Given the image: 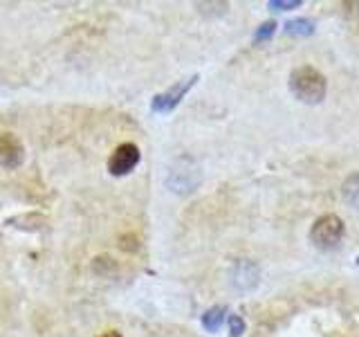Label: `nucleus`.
I'll use <instances>...</instances> for the list:
<instances>
[{
	"label": "nucleus",
	"instance_id": "1a4fd4ad",
	"mask_svg": "<svg viewBox=\"0 0 359 337\" xmlns=\"http://www.w3.org/2000/svg\"><path fill=\"white\" fill-rule=\"evenodd\" d=\"M274 32H276V22H274V20H267V22H263V25L256 29V34H254V41H256V43H261V41H269V39L274 37Z\"/></svg>",
	"mask_w": 359,
	"mask_h": 337
},
{
	"label": "nucleus",
	"instance_id": "f257e3e1",
	"mask_svg": "<svg viewBox=\"0 0 359 337\" xmlns=\"http://www.w3.org/2000/svg\"><path fill=\"white\" fill-rule=\"evenodd\" d=\"M290 90L303 104H321L325 97V77L312 65H301L290 74Z\"/></svg>",
	"mask_w": 359,
	"mask_h": 337
},
{
	"label": "nucleus",
	"instance_id": "7ed1b4c3",
	"mask_svg": "<svg viewBox=\"0 0 359 337\" xmlns=\"http://www.w3.org/2000/svg\"><path fill=\"white\" fill-rule=\"evenodd\" d=\"M196 81H198V74L189 77V79H182V81H177L175 86L168 88L166 93L155 95L153 101H151L153 112H162V115H164V112H171L180 104V101L184 99V95L189 93V90L196 86Z\"/></svg>",
	"mask_w": 359,
	"mask_h": 337
},
{
	"label": "nucleus",
	"instance_id": "9d476101",
	"mask_svg": "<svg viewBox=\"0 0 359 337\" xmlns=\"http://www.w3.org/2000/svg\"><path fill=\"white\" fill-rule=\"evenodd\" d=\"M227 326H229V335L231 337H241L245 333V322H243L241 315H229Z\"/></svg>",
	"mask_w": 359,
	"mask_h": 337
},
{
	"label": "nucleus",
	"instance_id": "ddd939ff",
	"mask_svg": "<svg viewBox=\"0 0 359 337\" xmlns=\"http://www.w3.org/2000/svg\"><path fill=\"white\" fill-rule=\"evenodd\" d=\"M357 267H359V256H357Z\"/></svg>",
	"mask_w": 359,
	"mask_h": 337
},
{
	"label": "nucleus",
	"instance_id": "f03ea898",
	"mask_svg": "<svg viewBox=\"0 0 359 337\" xmlns=\"http://www.w3.org/2000/svg\"><path fill=\"white\" fill-rule=\"evenodd\" d=\"M346 234L344 220L334 213H325L319 220H314L312 230H310V241L312 245L321 252H332L339 247L341 239Z\"/></svg>",
	"mask_w": 359,
	"mask_h": 337
},
{
	"label": "nucleus",
	"instance_id": "39448f33",
	"mask_svg": "<svg viewBox=\"0 0 359 337\" xmlns=\"http://www.w3.org/2000/svg\"><path fill=\"white\" fill-rule=\"evenodd\" d=\"M22 157H25V149H22V142L18 140V135L14 133L0 135V166L16 168L20 166Z\"/></svg>",
	"mask_w": 359,
	"mask_h": 337
},
{
	"label": "nucleus",
	"instance_id": "0eeeda50",
	"mask_svg": "<svg viewBox=\"0 0 359 337\" xmlns=\"http://www.w3.org/2000/svg\"><path fill=\"white\" fill-rule=\"evenodd\" d=\"M341 196L348 205L359 209V173H353L346 178V183L341 187Z\"/></svg>",
	"mask_w": 359,
	"mask_h": 337
},
{
	"label": "nucleus",
	"instance_id": "6e6552de",
	"mask_svg": "<svg viewBox=\"0 0 359 337\" xmlns=\"http://www.w3.org/2000/svg\"><path fill=\"white\" fill-rule=\"evenodd\" d=\"M224 315H227V310H224L222 306H213L202 315V326H205L209 333H216V331H220V326L224 322Z\"/></svg>",
	"mask_w": 359,
	"mask_h": 337
},
{
	"label": "nucleus",
	"instance_id": "9b49d317",
	"mask_svg": "<svg viewBox=\"0 0 359 337\" xmlns=\"http://www.w3.org/2000/svg\"><path fill=\"white\" fill-rule=\"evenodd\" d=\"M267 7L272 11H287V9H299L301 0H269Z\"/></svg>",
	"mask_w": 359,
	"mask_h": 337
},
{
	"label": "nucleus",
	"instance_id": "20e7f679",
	"mask_svg": "<svg viewBox=\"0 0 359 337\" xmlns=\"http://www.w3.org/2000/svg\"><path fill=\"white\" fill-rule=\"evenodd\" d=\"M140 162V149L137 144L133 142H123L119 144L115 151H112L110 160H108V171L112 176H126L130 173Z\"/></svg>",
	"mask_w": 359,
	"mask_h": 337
},
{
	"label": "nucleus",
	"instance_id": "f8f14e48",
	"mask_svg": "<svg viewBox=\"0 0 359 337\" xmlns=\"http://www.w3.org/2000/svg\"><path fill=\"white\" fill-rule=\"evenodd\" d=\"M99 337H121L117 331H108V333H104V335H99Z\"/></svg>",
	"mask_w": 359,
	"mask_h": 337
},
{
	"label": "nucleus",
	"instance_id": "423d86ee",
	"mask_svg": "<svg viewBox=\"0 0 359 337\" xmlns=\"http://www.w3.org/2000/svg\"><path fill=\"white\" fill-rule=\"evenodd\" d=\"M287 37H312L314 34V20L310 18H294L285 22Z\"/></svg>",
	"mask_w": 359,
	"mask_h": 337
}]
</instances>
